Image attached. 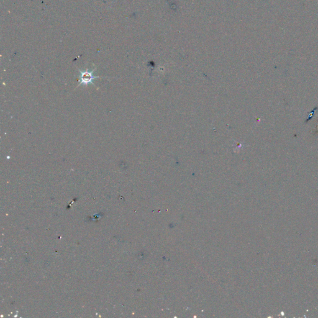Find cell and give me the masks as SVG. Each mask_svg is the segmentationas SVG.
<instances>
[{"label":"cell","instance_id":"1","mask_svg":"<svg viewBox=\"0 0 318 318\" xmlns=\"http://www.w3.org/2000/svg\"><path fill=\"white\" fill-rule=\"evenodd\" d=\"M78 69L80 72L79 84L78 86H79L80 85L87 86L89 84H93V85H95L93 82V80L98 78H100L99 76L93 75V73L95 71V69H93L92 71H90L88 69L83 71L80 70L79 69Z\"/></svg>","mask_w":318,"mask_h":318}]
</instances>
